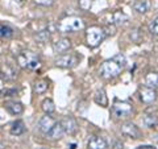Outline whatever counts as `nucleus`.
I'll return each instance as SVG.
<instances>
[{
  "label": "nucleus",
  "mask_w": 158,
  "mask_h": 149,
  "mask_svg": "<svg viewBox=\"0 0 158 149\" xmlns=\"http://www.w3.org/2000/svg\"><path fill=\"white\" fill-rule=\"evenodd\" d=\"M13 36V29L6 25V24H0V38H9Z\"/></svg>",
  "instance_id": "412c9836"
},
{
  "label": "nucleus",
  "mask_w": 158,
  "mask_h": 149,
  "mask_svg": "<svg viewBox=\"0 0 158 149\" xmlns=\"http://www.w3.org/2000/svg\"><path fill=\"white\" fill-rule=\"evenodd\" d=\"M71 48V41L69 38H61L53 44V49L56 53H65Z\"/></svg>",
  "instance_id": "9b49d317"
},
{
  "label": "nucleus",
  "mask_w": 158,
  "mask_h": 149,
  "mask_svg": "<svg viewBox=\"0 0 158 149\" xmlns=\"http://www.w3.org/2000/svg\"><path fill=\"white\" fill-rule=\"evenodd\" d=\"M24 132H25V124H24L23 120H16L12 124V127H11V133L12 135L20 136V135H23Z\"/></svg>",
  "instance_id": "a211bd4d"
},
{
  "label": "nucleus",
  "mask_w": 158,
  "mask_h": 149,
  "mask_svg": "<svg viewBox=\"0 0 158 149\" xmlns=\"http://www.w3.org/2000/svg\"><path fill=\"white\" fill-rule=\"evenodd\" d=\"M65 133L66 132H65V130H63L61 121H59V123L54 124V127L50 130V132L48 133V137L49 138H53V140H57V138H61L63 135H65Z\"/></svg>",
  "instance_id": "ddd939ff"
},
{
  "label": "nucleus",
  "mask_w": 158,
  "mask_h": 149,
  "mask_svg": "<svg viewBox=\"0 0 158 149\" xmlns=\"http://www.w3.org/2000/svg\"><path fill=\"white\" fill-rule=\"evenodd\" d=\"M75 147H77L75 144H71V148H70V149H75Z\"/></svg>",
  "instance_id": "7c9ffc66"
},
{
  "label": "nucleus",
  "mask_w": 158,
  "mask_h": 149,
  "mask_svg": "<svg viewBox=\"0 0 158 149\" xmlns=\"http://www.w3.org/2000/svg\"><path fill=\"white\" fill-rule=\"evenodd\" d=\"M106 32L104 29L100 28V27H90L86 31V40H87V44L90 48H96L100 45V42L103 41V40L106 38Z\"/></svg>",
  "instance_id": "20e7f679"
},
{
  "label": "nucleus",
  "mask_w": 158,
  "mask_h": 149,
  "mask_svg": "<svg viewBox=\"0 0 158 149\" xmlns=\"http://www.w3.org/2000/svg\"><path fill=\"white\" fill-rule=\"evenodd\" d=\"M125 65H127L125 57L121 53H118L116 56H113L111 59H107V61L103 62L100 67V74L104 78H115L124 70Z\"/></svg>",
  "instance_id": "f257e3e1"
},
{
  "label": "nucleus",
  "mask_w": 158,
  "mask_h": 149,
  "mask_svg": "<svg viewBox=\"0 0 158 149\" xmlns=\"http://www.w3.org/2000/svg\"><path fill=\"white\" fill-rule=\"evenodd\" d=\"M145 84L148 87L157 88L158 87V73H149V74H146Z\"/></svg>",
  "instance_id": "6ab92c4d"
},
{
  "label": "nucleus",
  "mask_w": 158,
  "mask_h": 149,
  "mask_svg": "<svg viewBox=\"0 0 158 149\" xmlns=\"http://www.w3.org/2000/svg\"><path fill=\"white\" fill-rule=\"evenodd\" d=\"M94 99H95V103L100 104V106L106 107L108 104V99H107V95H106V91L104 90H98L95 96H94Z\"/></svg>",
  "instance_id": "aec40b11"
},
{
  "label": "nucleus",
  "mask_w": 158,
  "mask_h": 149,
  "mask_svg": "<svg viewBox=\"0 0 158 149\" xmlns=\"http://www.w3.org/2000/svg\"><path fill=\"white\" fill-rule=\"evenodd\" d=\"M128 20H129V17L127 16V15L124 12H121V11H117L112 15V24L113 25H116V27H120V25H124V24L128 23Z\"/></svg>",
  "instance_id": "4468645a"
},
{
  "label": "nucleus",
  "mask_w": 158,
  "mask_h": 149,
  "mask_svg": "<svg viewBox=\"0 0 158 149\" xmlns=\"http://www.w3.org/2000/svg\"><path fill=\"white\" fill-rule=\"evenodd\" d=\"M121 133L125 135L128 137H132V138H140L141 137V131L135 123L132 121H127L121 126Z\"/></svg>",
  "instance_id": "423d86ee"
},
{
  "label": "nucleus",
  "mask_w": 158,
  "mask_h": 149,
  "mask_svg": "<svg viewBox=\"0 0 158 149\" xmlns=\"http://www.w3.org/2000/svg\"><path fill=\"white\" fill-rule=\"evenodd\" d=\"M34 3L38 6H52L53 0H34Z\"/></svg>",
  "instance_id": "cd10ccee"
},
{
  "label": "nucleus",
  "mask_w": 158,
  "mask_h": 149,
  "mask_svg": "<svg viewBox=\"0 0 158 149\" xmlns=\"http://www.w3.org/2000/svg\"><path fill=\"white\" fill-rule=\"evenodd\" d=\"M41 107H42V111L45 113H53L56 111V106H54V102L52 99H45V100L42 102Z\"/></svg>",
  "instance_id": "4be33fe9"
},
{
  "label": "nucleus",
  "mask_w": 158,
  "mask_h": 149,
  "mask_svg": "<svg viewBox=\"0 0 158 149\" xmlns=\"http://www.w3.org/2000/svg\"><path fill=\"white\" fill-rule=\"evenodd\" d=\"M142 123H144V126L148 128H156L158 126V116L156 113H146V115L142 117Z\"/></svg>",
  "instance_id": "dca6fc26"
},
{
  "label": "nucleus",
  "mask_w": 158,
  "mask_h": 149,
  "mask_svg": "<svg viewBox=\"0 0 158 149\" xmlns=\"http://www.w3.org/2000/svg\"><path fill=\"white\" fill-rule=\"evenodd\" d=\"M133 112V107L128 102H115L112 106V113L116 117H128Z\"/></svg>",
  "instance_id": "39448f33"
},
{
  "label": "nucleus",
  "mask_w": 158,
  "mask_h": 149,
  "mask_svg": "<svg viewBox=\"0 0 158 149\" xmlns=\"http://www.w3.org/2000/svg\"><path fill=\"white\" fill-rule=\"evenodd\" d=\"M149 32L153 34H158V17L149 23Z\"/></svg>",
  "instance_id": "bb28decb"
},
{
  "label": "nucleus",
  "mask_w": 158,
  "mask_h": 149,
  "mask_svg": "<svg viewBox=\"0 0 158 149\" xmlns=\"http://www.w3.org/2000/svg\"><path fill=\"white\" fill-rule=\"evenodd\" d=\"M0 149H6V144H4V143H0Z\"/></svg>",
  "instance_id": "c756f323"
},
{
  "label": "nucleus",
  "mask_w": 158,
  "mask_h": 149,
  "mask_svg": "<svg viewBox=\"0 0 158 149\" xmlns=\"http://www.w3.org/2000/svg\"><path fill=\"white\" fill-rule=\"evenodd\" d=\"M138 149H157V148H154L153 145H141L138 147Z\"/></svg>",
  "instance_id": "c85d7f7f"
},
{
  "label": "nucleus",
  "mask_w": 158,
  "mask_h": 149,
  "mask_svg": "<svg viewBox=\"0 0 158 149\" xmlns=\"http://www.w3.org/2000/svg\"><path fill=\"white\" fill-rule=\"evenodd\" d=\"M6 108L8 110V112H11L12 115H20L24 111V107L21 103L19 102H8L6 103Z\"/></svg>",
  "instance_id": "f3484780"
},
{
  "label": "nucleus",
  "mask_w": 158,
  "mask_h": 149,
  "mask_svg": "<svg viewBox=\"0 0 158 149\" xmlns=\"http://www.w3.org/2000/svg\"><path fill=\"white\" fill-rule=\"evenodd\" d=\"M48 87H49V84L46 81H37V82H34V91H36L37 94H44L46 90H48Z\"/></svg>",
  "instance_id": "b1692460"
},
{
  "label": "nucleus",
  "mask_w": 158,
  "mask_h": 149,
  "mask_svg": "<svg viewBox=\"0 0 158 149\" xmlns=\"http://www.w3.org/2000/svg\"><path fill=\"white\" fill-rule=\"evenodd\" d=\"M77 63V58L70 54H63L56 59V65L59 67H71Z\"/></svg>",
  "instance_id": "9d476101"
},
{
  "label": "nucleus",
  "mask_w": 158,
  "mask_h": 149,
  "mask_svg": "<svg viewBox=\"0 0 158 149\" xmlns=\"http://www.w3.org/2000/svg\"><path fill=\"white\" fill-rule=\"evenodd\" d=\"M61 124H62V127H63V130H65V132L69 133V135H73V133L77 131V123H75V120H74L73 117L63 119V120L61 121Z\"/></svg>",
  "instance_id": "2eb2a0df"
},
{
  "label": "nucleus",
  "mask_w": 158,
  "mask_h": 149,
  "mask_svg": "<svg viewBox=\"0 0 158 149\" xmlns=\"http://www.w3.org/2000/svg\"><path fill=\"white\" fill-rule=\"evenodd\" d=\"M152 2L150 0H136L133 3V9L137 13H146L148 11H150Z\"/></svg>",
  "instance_id": "f8f14e48"
},
{
  "label": "nucleus",
  "mask_w": 158,
  "mask_h": 149,
  "mask_svg": "<svg viewBox=\"0 0 158 149\" xmlns=\"http://www.w3.org/2000/svg\"><path fill=\"white\" fill-rule=\"evenodd\" d=\"M92 7V0H79V8L82 11H90Z\"/></svg>",
  "instance_id": "a878e982"
},
{
  "label": "nucleus",
  "mask_w": 158,
  "mask_h": 149,
  "mask_svg": "<svg viewBox=\"0 0 158 149\" xmlns=\"http://www.w3.org/2000/svg\"><path fill=\"white\" fill-rule=\"evenodd\" d=\"M54 124H56V120L50 116V113H46L44 117L40 119L38 121V128L40 131H41L42 133H45V135H48L49 132H50V130L54 127Z\"/></svg>",
  "instance_id": "0eeeda50"
},
{
  "label": "nucleus",
  "mask_w": 158,
  "mask_h": 149,
  "mask_svg": "<svg viewBox=\"0 0 158 149\" xmlns=\"http://www.w3.org/2000/svg\"><path fill=\"white\" fill-rule=\"evenodd\" d=\"M140 98L141 100L146 103V104H150L153 103L157 99V91L156 88H152V87H142L141 91H140Z\"/></svg>",
  "instance_id": "1a4fd4ad"
},
{
  "label": "nucleus",
  "mask_w": 158,
  "mask_h": 149,
  "mask_svg": "<svg viewBox=\"0 0 158 149\" xmlns=\"http://www.w3.org/2000/svg\"><path fill=\"white\" fill-rule=\"evenodd\" d=\"M58 31L61 33H73V32H78L82 31L85 28V21L81 17L77 16H70V17H65L58 23Z\"/></svg>",
  "instance_id": "f03ea898"
},
{
  "label": "nucleus",
  "mask_w": 158,
  "mask_h": 149,
  "mask_svg": "<svg viewBox=\"0 0 158 149\" xmlns=\"http://www.w3.org/2000/svg\"><path fill=\"white\" fill-rule=\"evenodd\" d=\"M17 63L23 69H28V70H37L41 66L40 57L31 50H24L20 53L17 56Z\"/></svg>",
  "instance_id": "7ed1b4c3"
},
{
  "label": "nucleus",
  "mask_w": 158,
  "mask_h": 149,
  "mask_svg": "<svg viewBox=\"0 0 158 149\" xmlns=\"http://www.w3.org/2000/svg\"><path fill=\"white\" fill-rule=\"evenodd\" d=\"M3 75H4L6 79H15L16 75H17V71L9 65H6L3 67Z\"/></svg>",
  "instance_id": "5701e85b"
},
{
  "label": "nucleus",
  "mask_w": 158,
  "mask_h": 149,
  "mask_svg": "<svg viewBox=\"0 0 158 149\" xmlns=\"http://www.w3.org/2000/svg\"><path fill=\"white\" fill-rule=\"evenodd\" d=\"M49 37H50V33H49V31H41L38 32L36 34V40L38 42H45L49 40Z\"/></svg>",
  "instance_id": "393cba45"
},
{
  "label": "nucleus",
  "mask_w": 158,
  "mask_h": 149,
  "mask_svg": "<svg viewBox=\"0 0 158 149\" xmlns=\"http://www.w3.org/2000/svg\"><path fill=\"white\" fill-rule=\"evenodd\" d=\"M107 147H108V144L106 141V138L102 136L94 135L88 138V143H87L88 149H107Z\"/></svg>",
  "instance_id": "6e6552de"
}]
</instances>
